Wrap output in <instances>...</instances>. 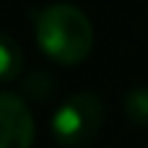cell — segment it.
Masks as SVG:
<instances>
[{"label": "cell", "instance_id": "cell-2", "mask_svg": "<svg viewBox=\"0 0 148 148\" xmlns=\"http://www.w3.org/2000/svg\"><path fill=\"white\" fill-rule=\"evenodd\" d=\"M104 125V101L94 91L70 94L52 114V138L62 148L91 146Z\"/></svg>", "mask_w": 148, "mask_h": 148}, {"label": "cell", "instance_id": "cell-3", "mask_svg": "<svg viewBox=\"0 0 148 148\" xmlns=\"http://www.w3.org/2000/svg\"><path fill=\"white\" fill-rule=\"evenodd\" d=\"M36 138L34 114L13 91H0V148H31Z\"/></svg>", "mask_w": 148, "mask_h": 148}, {"label": "cell", "instance_id": "cell-4", "mask_svg": "<svg viewBox=\"0 0 148 148\" xmlns=\"http://www.w3.org/2000/svg\"><path fill=\"white\" fill-rule=\"evenodd\" d=\"M21 68H23L21 44H18L10 34L0 31V83L16 81V75L21 73Z\"/></svg>", "mask_w": 148, "mask_h": 148}, {"label": "cell", "instance_id": "cell-1", "mask_svg": "<svg viewBox=\"0 0 148 148\" xmlns=\"http://www.w3.org/2000/svg\"><path fill=\"white\" fill-rule=\"evenodd\" d=\"M34 36L39 49L57 65H78L91 55L94 26L73 3H49L34 13Z\"/></svg>", "mask_w": 148, "mask_h": 148}, {"label": "cell", "instance_id": "cell-6", "mask_svg": "<svg viewBox=\"0 0 148 148\" xmlns=\"http://www.w3.org/2000/svg\"><path fill=\"white\" fill-rule=\"evenodd\" d=\"M26 94L31 96V99H36V101H47L49 99V94H52V88H55V83H52V75L49 73H44V70H36V73H31L29 78H26Z\"/></svg>", "mask_w": 148, "mask_h": 148}, {"label": "cell", "instance_id": "cell-5", "mask_svg": "<svg viewBox=\"0 0 148 148\" xmlns=\"http://www.w3.org/2000/svg\"><path fill=\"white\" fill-rule=\"evenodd\" d=\"M125 114L133 125L148 127V86H133L125 94Z\"/></svg>", "mask_w": 148, "mask_h": 148}]
</instances>
